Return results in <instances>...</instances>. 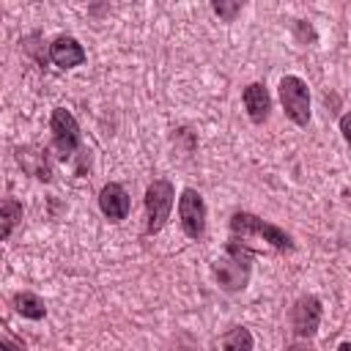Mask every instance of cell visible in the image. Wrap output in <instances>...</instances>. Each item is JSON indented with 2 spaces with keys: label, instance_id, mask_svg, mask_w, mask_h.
I'll list each match as a JSON object with an SVG mask.
<instances>
[{
  "label": "cell",
  "instance_id": "cell-1",
  "mask_svg": "<svg viewBox=\"0 0 351 351\" xmlns=\"http://www.w3.org/2000/svg\"><path fill=\"white\" fill-rule=\"evenodd\" d=\"M252 263H255V250L239 241V236H233L230 241H225L222 255L211 263V271H214L217 285L225 293H239L250 285Z\"/></svg>",
  "mask_w": 351,
  "mask_h": 351
},
{
  "label": "cell",
  "instance_id": "cell-2",
  "mask_svg": "<svg viewBox=\"0 0 351 351\" xmlns=\"http://www.w3.org/2000/svg\"><path fill=\"white\" fill-rule=\"evenodd\" d=\"M230 233L241 236V239H261L269 247H274L277 252H293L296 250L291 233H285L282 228H277V225H271V222H266L250 211H236L230 217Z\"/></svg>",
  "mask_w": 351,
  "mask_h": 351
},
{
  "label": "cell",
  "instance_id": "cell-3",
  "mask_svg": "<svg viewBox=\"0 0 351 351\" xmlns=\"http://www.w3.org/2000/svg\"><path fill=\"white\" fill-rule=\"evenodd\" d=\"M143 203H145V236H154L170 219V211L176 203V186L167 178H154L145 189Z\"/></svg>",
  "mask_w": 351,
  "mask_h": 351
},
{
  "label": "cell",
  "instance_id": "cell-4",
  "mask_svg": "<svg viewBox=\"0 0 351 351\" xmlns=\"http://www.w3.org/2000/svg\"><path fill=\"white\" fill-rule=\"evenodd\" d=\"M49 129H52V148L58 151V159L69 162L74 154H82V132H80V123H77V118L66 107H55L52 110Z\"/></svg>",
  "mask_w": 351,
  "mask_h": 351
},
{
  "label": "cell",
  "instance_id": "cell-5",
  "mask_svg": "<svg viewBox=\"0 0 351 351\" xmlns=\"http://www.w3.org/2000/svg\"><path fill=\"white\" fill-rule=\"evenodd\" d=\"M277 93H280L285 115L296 126H307L310 123V88H307V82L302 77H296V74H285L280 80Z\"/></svg>",
  "mask_w": 351,
  "mask_h": 351
},
{
  "label": "cell",
  "instance_id": "cell-6",
  "mask_svg": "<svg viewBox=\"0 0 351 351\" xmlns=\"http://www.w3.org/2000/svg\"><path fill=\"white\" fill-rule=\"evenodd\" d=\"M321 315H324V307H321V299L313 296V293H304L293 302L291 313H288V321H291V332L296 337H304L310 340L315 332H318V324H321Z\"/></svg>",
  "mask_w": 351,
  "mask_h": 351
},
{
  "label": "cell",
  "instance_id": "cell-7",
  "mask_svg": "<svg viewBox=\"0 0 351 351\" xmlns=\"http://www.w3.org/2000/svg\"><path fill=\"white\" fill-rule=\"evenodd\" d=\"M178 222L189 239H200L206 233V200L192 186H186L178 197Z\"/></svg>",
  "mask_w": 351,
  "mask_h": 351
},
{
  "label": "cell",
  "instance_id": "cell-8",
  "mask_svg": "<svg viewBox=\"0 0 351 351\" xmlns=\"http://www.w3.org/2000/svg\"><path fill=\"white\" fill-rule=\"evenodd\" d=\"M99 208H101V214L110 222H123L129 217V208H132V200H129L126 186L118 184V181L104 184L101 192H99Z\"/></svg>",
  "mask_w": 351,
  "mask_h": 351
},
{
  "label": "cell",
  "instance_id": "cell-9",
  "mask_svg": "<svg viewBox=\"0 0 351 351\" xmlns=\"http://www.w3.org/2000/svg\"><path fill=\"white\" fill-rule=\"evenodd\" d=\"M85 49L82 44L74 38V36H58L52 44H49V60L58 66V69H77L85 63Z\"/></svg>",
  "mask_w": 351,
  "mask_h": 351
},
{
  "label": "cell",
  "instance_id": "cell-10",
  "mask_svg": "<svg viewBox=\"0 0 351 351\" xmlns=\"http://www.w3.org/2000/svg\"><path fill=\"white\" fill-rule=\"evenodd\" d=\"M16 162L22 165V170L44 184L52 181V165H49V156L44 148H36V145H19L16 148Z\"/></svg>",
  "mask_w": 351,
  "mask_h": 351
},
{
  "label": "cell",
  "instance_id": "cell-11",
  "mask_svg": "<svg viewBox=\"0 0 351 351\" xmlns=\"http://www.w3.org/2000/svg\"><path fill=\"white\" fill-rule=\"evenodd\" d=\"M241 101H244V110H247V115H250L252 123H263L269 118L271 96H269V90H266L263 82H250L241 90Z\"/></svg>",
  "mask_w": 351,
  "mask_h": 351
},
{
  "label": "cell",
  "instance_id": "cell-12",
  "mask_svg": "<svg viewBox=\"0 0 351 351\" xmlns=\"http://www.w3.org/2000/svg\"><path fill=\"white\" fill-rule=\"evenodd\" d=\"M11 307H14L16 315H22V318H27V321H41V318L47 315L44 299H41L38 293H33V291H16V293L11 296Z\"/></svg>",
  "mask_w": 351,
  "mask_h": 351
},
{
  "label": "cell",
  "instance_id": "cell-13",
  "mask_svg": "<svg viewBox=\"0 0 351 351\" xmlns=\"http://www.w3.org/2000/svg\"><path fill=\"white\" fill-rule=\"evenodd\" d=\"M19 222H22V203L16 197H5L0 203V239L5 241Z\"/></svg>",
  "mask_w": 351,
  "mask_h": 351
},
{
  "label": "cell",
  "instance_id": "cell-14",
  "mask_svg": "<svg viewBox=\"0 0 351 351\" xmlns=\"http://www.w3.org/2000/svg\"><path fill=\"white\" fill-rule=\"evenodd\" d=\"M219 346L222 348H252L255 346V340H252V335H250V329H244V326H233L228 335H222L219 337Z\"/></svg>",
  "mask_w": 351,
  "mask_h": 351
},
{
  "label": "cell",
  "instance_id": "cell-15",
  "mask_svg": "<svg viewBox=\"0 0 351 351\" xmlns=\"http://www.w3.org/2000/svg\"><path fill=\"white\" fill-rule=\"evenodd\" d=\"M247 0H211V11L222 19V22H236V16L241 14Z\"/></svg>",
  "mask_w": 351,
  "mask_h": 351
},
{
  "label": "cell",
  "instance_id": "cell-16",
  "mask_svg": "<svg viewBox=\"0 0 351 351\" xmlns=\"http://www.w3.org/2000/svg\"><path fill=\"white\" fill-rule=\"evenodd\" d=\"M340 134H343V140H346L348 148H351V112H346V115L340 118Z\"/></svg>",
  "mask_w": 351,
  "mask_h": 351
}]
</instances>
